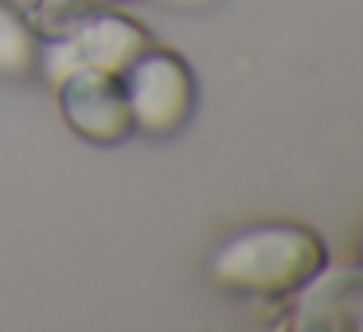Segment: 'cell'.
Wrapping results in <instances>:
<instances>
[{"label": "cell", "mask_w": 363, "mask_h": 332, "mask_svg": "<svg viewBox=\"0 0 363 332\" xmlns=\"http://www.w3.org/2000/svg\"><path fill=\"white\" fill-rule=\"evenodd\" d=\"M324 266V243L305 227H254L223 243L211 258V274L227 289L289 293L313 282Z\"/></svg>", "instance_id": "cell-1"}, {"label": "cell", "mask_w": 363, "mask_h": 332, "mask_svg": "<svg viewBox=\"0 0 363 332\" xmlns=\"http://www.w3.org/2000/svg\"><path fill=\"white\" fill-rule=\"evenodd\" d=\"M125 102L129 118L145 133H172L188 121L196 87L191 74L172 51H149L145 48L125 67Z\"/></svg>", "instance_id": "cell-2"}, {"label": "cell", "mask_w": 363, "mask_h": 332, "mask_svg": "<svg viewBox=\"0 0 363 332\" xmlns=\"http://www.w3.org/2000/svg\"><path fill=\"white\" fill-rule=\"evenodd\" d=\"M145 48H149V40H145L141 24H133L125 16H113V12H102V16L82 20L67 40L48 43V51H43V71L55 82H63L71 71H82V67L106 71V74H121Z\"/></svg>", "instance_id": "cell-3"}, {"label": "cell", "mask_w": 363, "mask_h": 332, "mask_svg": "<svg viewBox=\"0 0 363 332\" xmlns=\"http://www.w3.org/2000/svg\"><path fill=\"white\" fill-rule=\"evenodd\" d=\"M59 106L71 129L86 141L118 145L133 133V118H129L125 90L118 87V74L90 71V67L71 71L59 82Z\"/></svg>", "instance_id": "cell-4"}, {"label": "cell", "mask_w": 363, "mask_h": 332, "mask_svg": "<svg viewBox=\"0 0 363 332\" xmlns=\"http://www.w3.org/2000/svg\"><path fill=\"white\" fill-rule=\"evenodd\" d=\"M40 59V48H35V35L24 20L12 9L0 4V74L4 79H20L28 74Z\"/></svg>", "instance_id": "cell-5"}, {"label": "cell", "mask_w": 363, "mask_h": 332, "mask_svg": "<svg viewBox=\"0 0 363 332\" xmlns=\"http://www.w3.org/2000/svg\"><path fill=\"white\" fill-rule=\"evenodd\" d=\"M168 4H176V9H203L211 0H168Z\"/></svg>", "instance_id": "cell-6"}, {"label": "cell", "mask_w": 363, "mask_h": 332, "mask_svg": "<svg viewBox=\"0 0 363 332\" xmlns=\"http://www.w3.org/2000/svg\"><path fill=\"white\" fill-rule=\"evenodd\" d=\"M94 4H121V0H94Z\"/></svg>", "instance_id": "cell-7"}]
</instances>
